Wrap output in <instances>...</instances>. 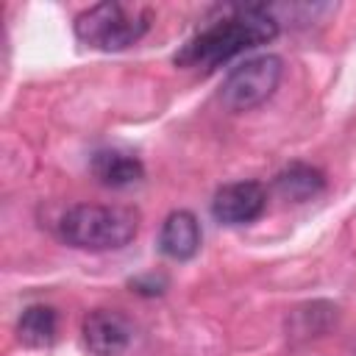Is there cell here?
I'll use <instances>...</instances> for the list:
<instances>
[{"label": "cell", "instance_id": "cell-1", "mask_svg": "<svg viewBox=\"0 0 356 356\" xmlns=\"http://www.w3.org/2000/svg\"><path fill=\"white\" fill-rule=\"evenodd\" d=\"M278 33V19L267 6H248L236 8L234 14L217 19L214 25L203 28L197 36H192L178 53L175 64L178 67H217L231 61L234 56L267 44Z\"/></svg>", "mask_w": 356, "mask_h": 356}, {"label": "cell", "instance_id": "cell-2", "mask_svg": "<svg viewBox=\"0 0 356 356\" xmlns=\"http://www.w3.org/2000/svg\"><path fill=\"white\" fill-rule=\"evenodd\" d=\"M61 239L72 248L103 253L125 248L139 231V211L111 203H78L58 222Z\"/></svg>", "mask_w": 356, "mask_h": 356}, {"label": "cell", "instance_id": "cell-3", "mask_svg": "<svg viewBox=\"0 0 356 356\" xmlns=\"http://www.w3.org/2000/svg\"><path fill=\"white\" fill-rule=\"evenodd\" d=\"M153 22V11L136 3H97L75 17V36L95 50H125L139 42Z\"/></svg>", "mask_w": 356, "mask_h": 356}, {"label": "cell", "instance_id": "cell-4", "mask_svg": "<svg viewBox=\"0 0 356 356\" xmlns=\"http://www.w3.org/2000/svg\"><path fill=\"white\" fill-rule=\"evenodd\" d=\"M281 75H284V61L278 56L267 53V56L248 58L236 64L222 81L220 103L228 111H250L261 106L267 97H273V92L281 83Z\"/></svg>", "mask_w": 356, "mask_h": 356}, {"label": "cell", "instance_id": "cell-5", "mask_svg": "<svg viewBox=\"0 0 356 356\" xmlns=\"http://www.w3.org/2000/svg\"><path fill=\"white\" fill-rule=\"evenodd\" d=\"M267 206V192L256 181H234L214 192L211 214L225 225H245L261 217Z\"/></svg>", "mask_w": 356, "mask_h": 356}, {"label": "cell", "instance_id": "cell-6", "mask_svg": "<svg viewBox=\"0 0 356 356\" xmlns=\"http://www.w3.org/2000/svg\"><path fill=\"white\" fill-rule=\"evenodd\" d=\"M81 337L89 353L95 356H120L131 339H134V328L128 323V317H122L114 309H95L83 317L81 325Z\"/></svg>", "mask_w": 356, "mask_h": 356}, {"label": "cell", "instance_id": "cell-7", "mask_svg": "<svg viewBox=\"0 0 356 356\" xmlns=\"http://www.w3.org/2000/svg\"><path fill=\"white\" fill-rule=\"evenodd\" d=\"M159 250L172 261H186L200 250V222L192 211H170L159 231Z\"/></svg>", "mask_w": 356, "mask_h": 356}, {"label": "cell", "instance_id": "cell-8", "mask_svg": "<svg viewBox=\"0 0 356 356\" xmlns=\"http://www.w3.org/2000/svg\"><path fill=\"white\" fill-rule=\"evenodd\" d=\"M92 172L103 186H131L136 181H142L145 167L136 156L125 153V150H97L92 156Z\"/></svg>", "mask_w": 356, "mask_h": 356}, {"label": "cell", "instance_id": "cell-9", "mask_svg": "<svg viewBox=\"0 0 356 356\" xmlns=\"http://www.w3.org/2000/svg\"><path fill=\"white\" fill-rule=\"evenodd\" d=\"M323 184H325L323 172L309 164H289L284 172L275 175V189L281 192V197L295 200V203L314 197L323 189Z\"/></svg>", "mask_w": 356, "mask_h": 356}, {"label": "cell", "instance_id": "cell-10", "mask_svg": "<svg viewBox=\"0 0 356 356\" xmlns=\"http://www.w3.org/2000/svg\"><path fill=\"white\" fill-rule=\"evenodd\" d=\"M56 312L50 306H28L17 323V337L28 348H47L56 339Z\"/></svg>", "mask_w": 356, "mask_h": 356}]
</instances>
